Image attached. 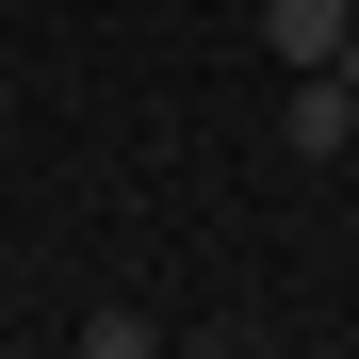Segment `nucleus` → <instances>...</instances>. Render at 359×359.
<instances>
[{
  "label": "nucleus",
  "instance_id": "nucleus-1",
  "mask_svg": "<svg viewBox=\"0 0 359 359\" xmlns=\"http://www.w3.org/2000/svg\"><path fill=\"white\" fill-rule=\"evenodd\" d=\"M278 147H294V163H343V147H359V82H343V66H294V98H278Z\"/></svg>",
  "mask_w": 359,
  "mask_h": 359
},
{
  "label": "nucleus",
  "instance_id": "nucleus-2",
  "mask_svg": "<svg viewBox=\"0 0 359 359\" xmlns=\"http://www.w3.org/2000/svg\"><path fill=\"white\" fill-rule=\"evenodd\" d=\"M343 33H359V0H262V49L278 66H343Z\"/></svg>",
  "mask_w": 359,
  "mask_h": 359
},
{
  "label": "nucleus",
  "instance_id": "nucleus-3",
  "mask_svg": "<svg viewBox=\"0 0 359 359\" xmlns=\"http://www.w3.org/2000/svg\"><path fill=\"white\" fill-rule=\"evenodd\" d=\"M0 131H17V82H0Z\"/></svg>",
  "mask_w": 359,
  "mask_h": 359
},
{
  "label": "nucleus",
  "instance_id": "nucleus-4",
  "mask_svg": "<svg viewBox=\"0 0 359 359\" xmlns=\"http://www.w3.org/2000/svg\"><path fill=\"white\" fill-rule=\"evenodd\" d=\"M343 82H359V33H343Z\"/></svg>",
  "mask_w": 359,
  "mask_h": 359
}]
</instances>
